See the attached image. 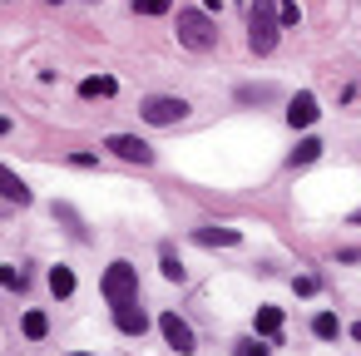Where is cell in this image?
<instances>
[{
  "instance_id": "cell-29",
  "label": "cell",
  "mask_w": 361,
  "mask_h": 356,
  "mask_svg": "<svg viewBox=\"0 0 361 356\" xmlns=\"http://www.w3.org/2000/svg\"><path fill=\"white\" fill-rule=\"evenodd\" d=\"M50 6H60V0H50Z\"/></svg>"
},
{
  "instance_id": "cell-28",
  "label": "cell",
  "mask_w": 361,
  "mask_h": 356,
  "mask_svg": "<svg viewBox=\"0 0 361 356\" xmlns=\"http://www.w3.org/2000/svg\"><path fill=\"white\" fill-rule=\"evenodd\" d=\"M70 356H90V351H70Z\"/></svg>"
},
{
  "instance_id": "cell-22",
  "label": "cell",
  "mask_w": 361,
  "mask_h": 356,
  "mask_svg": "<svg viewBox=\"0 0 361 356\" xmlns=\"http://www.w3.org/2000/svg\"><path fill=\"white\" fill-rule=\"evenodd\" d=\"M317 287H322V282H317L312 272H302V277L292 282V292H297V297H317Z\"/></svg>"
},
{
  "instance_id": "cell-14",
  "label": "cell",
  "mask_w": 361,
  "mask_h": 356,
  "mask_svg": "<svg viewBox=\"0 0 361 356\" xmlns=\"http://www.w3.org/2000/svg\"><path fill=\"white\" fill-rule=\"evenodd\" d=\"M159 267H164V277H169V282H188V272H183V262H178V252H173V247H159Z\"/></svg>"
},
{
  "instance_id": "cell-6",
  "label": "cell",
  "mask_w": 361,
  "mask_h": 356,
  "mask_svg": "<svg viewBox=\"0 0 361 356\" xmlns=\"http://www.w3.org/2000/svg\"><path fill=\"white\" fill-rule=\"evenodd\" d=\"M159 326H164V341H169L178 356H188V351H193V326H188L178 312H164V317H159Z\"/></svg>"
},
{
  "instance_id": "cell-9",
  "label": "cell",
  "mask_w": 361,
  "mask_h": 356,
  "mask_svg": "<svg viewBox=\"0 0 361 356\" xmlns=\"http://www.w3.org/2000/svg\"><path fill=\"white\" fill-rule=\"evenodd\" d=\"M114 326L129 331V336H144V331H149V317H144L134 302H124V307H114Z\"/></svg>"
},
{
  "instance_id": "cell-18",
  "label": "cell",
  "mask_w": 361,
  "mask_h": 356,
  "mask_svg": "<svg viewBox=\"0 0 361 356\" xmlns=\"http://www.w3.org/2000/svg\"><path fill=\"white\" fill-rule=\"evenodd\" d=\"M20 331H25L30 341H40V336L50 331V317H45V312H25V321H20Z\"/></svg>"
},
{
  "instance_id": "cell-4",
  "label": "cell",
  "mask_w": 361,
  "mask_h": 356,
  "mask_svg": "<svg viewBox=\"0 0 361 356\" xmlns=\"http://www.w3.org/2000/svg\"><path fill=\"white\" fill-rule=\"evenodd\" d=\"M178 40H183L188 50H208V45L218 40V30H213V20H208L203 11H183V16H178Z\"/></svg>"
},
{
  "instance_id": "cell-13",
  "label": "cell",
  "mask_w": 361,
  "mask_h": 356,
  "mask_svg": "<svg viewBox=\"0 0 361 356\" xmlns=\"http://www.w3.org/2000/svg\"><path fill=\"white\" fill-rule=\"evenodd\" d=\"M312 159H322V139H317V134H307V139L287 154V164H292V168H307Z\"/></svg>"
},
{
  "instance_id": "cell-1",
  "label": "cell",
  "mask_w": 361,
  "mask_h": 356,
  "mask_svg": "<svg viewBox=\"0 0 361 356\" xmlns=\"http://www.w3.org/2000/svg\"><path fill=\"white\" fill-rule=\"evenodd\" d=\"M277 30H282L277 6L272 0H252L247 6V45H252V55H272L277 50Z\"/></svg>"
},
{
  "instance_id": "cell-20",
  "label": "cell",
  "mask_w": 361,
  "mask_h": 356,
  "mask_svg": "<svg viewBox=\"0 0 361 356\" xmlns=\"http://www.w3.org/2000/svg\"><path fill=\"white\" fill-rule=\"evenodd\" d=\"M0 287H11V292H25V277H20L16 267H6V262H0Z\"/></svg>"
},
{
  "instance_id": "cell-8",
  "label": "cell",
  "mask_w": 361,
  "mask_h": 356,
  "mask_svg": "<svg viewBox=\"0 0 361 356\" xmlns=\"http://www.w3.org/2000/svg\"><path fill=\"white\" fill-rule=\"evenodd\" d=\"M193 243H198V247H233V243H243V233H238V228H218V223H203V228L193 233Z\"/></svg>"
},
{
  "instance_id": "cell-2",
  "label": "cell",
  "mask_w": 361,
  "mask_h": 356,
  "mask_svg": "<svg viewBox=\"0 0 361 356\" xmlns=\"http://www.w3.org/2000/svg\"><path fill=\"white\" fill-rule=\"evenodd\" d=\"M139 114H144V124L164 129V124H178V119H188V99H178V94H149V99L139 104Z\"/></svg>"
},
{
  "instance_id": "cell-5",
  "label": "cell",
  "mask_w": 361,
  "mask_h": 356,
  "mask_svg": "<svg viewBox=\"0 0 361 356\" xmlns=\"http://www.w3.org/2000/svg\"><path fill=\"white\" fill-rule=\"evenodd\" d=\"M109 154L124 159V164H154V149L134 134H109Z\"/></svg>"
},
{
  "instance_id": "cell-19",
  "label": "cell",
  "mask_w": 361,
  "mask_h": 356,
  "mask_svg": "<svg viewBox=\"0 0 361 356\" xmlns=\"http://www.w3.org/2000/svg\"><path fill=\"white\" fill-rule=\"evenodd\" d=\"M233 356H267V336H252V341H238Z\"/></svg>"
},
{
  "instance_id": "cell-10",
  "label": "cell",
  "mask_w": 361,
  "mask_h": 356,
  "mask_svg": "<svg viewBox=\"0 0 361 356\" xmlns=\"http://www.w3.org/2000/svg\"><path fill=\"white\" fill-rule=\"evenodd\" d=\"M0 198H6V203H16V208H25V203H30V188H25V183H20V178H16L6 164H0Z\"/></svg>"
},
{
  "instance_id": "cell-17",
  "label": "cell",
  "mask_w": 361,
  "mask_h": 356,
  "mask_svg": "<svg viewBox=\"0 0 361 356\" xmlns=\"http://www.w3.org/2000/svg\"><path fill=\"white\" fill-rule=\"evenodd\" d=\"M55 218H60V223L75 233V243H85V223H80V213H75L70 203H55Z\"/></svg>"
},
{
  "instance_id": "cell-7",
  "label": "cell",
  "mask_w": 361,
  "mask_h": 356,
  "mask_svg": "<svg viewBox=\"0 0 361 356\" xmlns=\"http://www.w3.org/2000/svg\"><path fill=\"white\" fill-rule=\"evenodd\" d=\"M287 124H292V129H312V124H317V94H312V90H297V94L287 99Z\"/></svg>"
},
{
  "instance_id": "cell-16",
  "label": "cell",
  "mask_w": 361,
  "mask_h": 356,
  "mask_svg": "<svg viewBox=\"0 0 361 356\" xmlns=\"http://www.w3.org/2000/svg\"><path fill=\"white\" fill-rule=\"evenodd\" d=\"M336 331H341V326H336L331 312H317V317H312V336H317V341H336Z\"/></svg>"
},
{
  "instance_id": "cell-23",
  "label": "cell",
  "mask_w": 361,
  "mask_h": 356,
  "mask_svg": "<svg viewBox=\"0 0 361 356\" xmlns=\"http://www.w3.org/2000/svg\"><path fill=\"white\" fill-rule=\"evenodd\" d=\"M277 20H282V25H297V20H302V16H297V6H292V0H282V11H277Z\"/></svg>"
},
{
  "instance_id": "cell-26",
  "label": "cell",
  "mask_w": 361,
  "mask_h": 356,
  "mask_svg": "<svg viewBox=\"0 0 361 356\" xmlns=\"http://www.w3.org/2000/svg\"><path fill=\"white\" fill-rule=\"evenodd\" d=\"M6 129H11V119H0V134H6Z\"/></svg>"
},
{
  "instance_id": "cell-24",
  "label": "cell",
  "mask_w": 361,
  "mask_h": 356,
  "mask_svg": "<svg viewBox=\"0 0 361 356\" xmlns=\"http://www.w3.org/2000/svg\"><path fill=\"white\" fill-rule=\"evenodd\" d=\"M70 164H75V168H94L99 159H94V154H70Z\"/></svg>"
},
{
  "instance_id": "cell-25",
  "label": "cell",
  "mask_w": 361,
  "mask_h": 356,
  "mask_svg": "<svg viewBox=\"0 0 361 356\" xmlns=\"http://www.w3.org/2000/svg\"><path fill=\"white\" fill-rule=\"evenodd\" d=\"M203 6H208V11H218V6H223V0H203Z\"/></svg>"
},
{
  "instance_id": "cell-21",
  "label": "cell",
  "mask_w": 361,
  "mask_h": 356,
  "mask_svg": "<svg viewBox=\"0 0 361 356\" xmlns=\"http://www.w3.org/2000/svg\"><path fill=\"white\" fill-rule=\"evenodd\" d=\"M169 6H173V0H134V11H139V16H164Z\"/></svg>"
},
{
  "instance_id": "cell-15",
  "label": "cell",
  "mask_w": 361,
  "mask_h": 356,
  "mask_svg": "<svg viewBox=\"0 0 361 356\" xmlns=\"http://www.w3.org/2000/svg\"><path fill=\"white\" fill-rule=\"evenodd\" d=\"M50 292H55V297H70V292H75V272H70L65 262L50 267Z\"/></svg>"
},
{
  "instance_id": "cell-11",
  "label": "cell",
  "mask_w": 361,
  "mask_h": 356,
  "mask_svg": "<svg viewBox=\"0 0 361 356\" xmlns=\"http://www.w3.org/2000/svg\"><path fill=\"white\" fill-rule=\"evenodd\" d=\"M252 326H257V336H267V341H277V336H282V307H257V317H252Z\"/></svg>"
},
{
  "instance_id": "cell-3",
  "label": "cell",
  "mask_w": 361,
  "mask_h": 356,
  "mask_svg": "<svg viewBox=\"0 0 361 356\" xmlns=\"http://www.w3.org/2000/svg\"><path fill=\"white\" fill-rule=\"evenodd\" d=\"M134 292H139V272L129 262H109L104 267V297L114 307H124V302H134Z\"/></svg>"
},
{
  "instance_id": "cell-30",
  "label": "cell",
  "mask_w": 361,
  "mask_h": 356,
  "mask_svg": "<svg viewBox=\"0 0 361 356\" xmlns=\"http://www.w3.org/2000/svg\"><path fill=\"white\" fill-rule=\"evenodd\" d=\"M356 223H361V213H356Z\"/></svg>"
},
{
  "instance_id": "cell-27",
  "label": "cell",
  "mask_w": 361,
  "mask_h": 356,
  "mask_svg": "<svg viewBox=\"0 0 361 356\" xmlns=\"http://www.w3.org/2000/svg\"><path fill=\"white\" fill-rule=\"evenodd\" d=\"M351 331H356V341H361V321H356V326H351Z\"/></svg>"
},
{
  "instance_id": "cell-12",
  "label": "cell",
  "mask_w": 361,
  "mask_h": 356,
  "mask_svg": "<svg viewBox=\"0 0 361 356\" xmlns=\"http://www.w3.org/2000/svg\"><path fill=\"white\" fill-rule=\"evenodd\" d=\"M80 94H85V99H109V94H119V80L90 75V80H80Z\"/></svg>"
}]
</instances>
